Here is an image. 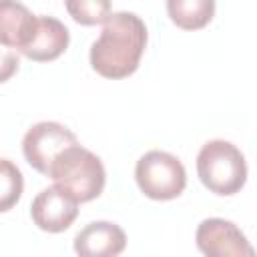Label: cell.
Here are the masks:
<instances>
[{
  "label": "cell",
  "mask_w": 257,
  "mask_h": 257,
  "mask_svg": "<svg viewBox=\"0 0 257 257\" xmlns=\"http://www.w3.org/2000/svg\"><path fill=\"white\" fill-rule=\"evenodd\" d=\"M147 26L135 12H112L90 46V66L104 78H124L139 68Z\"/></svg>",
  "instance_id": "obj_1"
},
{
  "label": "cell",
  "mask_w": 257,
  "mask_h": 257,
  "mask_svg": "<svg viewBox=\"0 0 257 257\" xmlns=\"http://www.w3.org/2000/svg\"><path fill=\"white\" fill-rule=\"evenodd\" d=\"M48 177L78 203L96 199L106 183V171L102 161L88 149L72 145L64 149L52 163Z\"/></svg>",
  "instance_id": "obj_2"
},
{
  "label": "cell",
  "mask_w": 257,
  "mask_h": 257,
  "mask_svg": "<svg viewBox=\"0 0 257 257\" xmlns=\"http://www.w3.org/2000/svg\"><path fill=\"white\" fill-rule=\"evenodd\" d=\"M197 175L215 195H235L247 181V163L243 153L229 141L213 139L197 155Z\"/></svg>",
  "instance_id": "obj_3"
},
{
  "label": "cell",
  "mask_w": 257,
  "mask_h": 257,
  "mask_svg": "<svg viewBox=\"0 0 257 257\" xmlns=\"http://www.w3.org/2000/svg\"><path fill=\"white\" fill-rule=\"evenodd\" d=\"M135 179L141 193L155 201L177 199L187 185V173L183 163L175 155L159 149L145 153L137 161Z\"/></svg>",
  "instance_id": "obj_4"
},
{
  "label": "cell",
  "mask_w": 257,
  "mask_h": 257,
  "mask_svg": "<svg viewBox=\"0 0 257 257\" xmlns=\"http://www.w3.org/2000/svg\"><path fill=\"white\" fill-rule=\"evenodd\" d=\"M78 145L76 143V135L72 131H68L66 126L52 122V120H44V122H36L32 124L24 139H22V153L26 163L48 177V171L54 163V159L68 147Z\"/></svg>",
  "instance_id": "obj_5"
},
{
  "label": "cell",
  "mask_w": 257,
  "mask_h": 257,
  "mask_svg": "<svg viewBox=\"0 0 257 257\" xmlns=\"http://www.w3.org/2000/svg\"><path fill=\"white\" fill-rule=\"evenodd\" d=\"M195 241L205 257H257L243 231L227 219H205L197 227Z\"/></svg>",
  "instance_id": "obj_6"
},
{
  "label": "cell",
  "mask_w": 257,
  "mask_h": 257,
  "mask_svg": "<svg viewBox=\"0 0 257 257\" xmlns=\"http://www.w3.org/2000/svg\"><path fill=\"white\" fill-rule=\"evenodd\" d=\"M70 40L68 28L54 16H34L26 34L22 36L16 50L34 62H48L58 58Z\"/></svg>",
  "instance_id": "obj_7"
},
{
  "label": "cell",
  "mask_w": 257,
  "mask_h": 257,
  "mask_svg": "<svg viewBox=\"0 0 257 257\" xmlns=\"http://www.w3.org/2000/svg\"><path fill=\"white\" fill-rule=\"evenodd\" d=\"M30 217L38 229L46 233H62L78 217V201L56 185L46 187L32 199Z\"/></svg>",
  "instance_id": "obj_8"
},
{
  "label": "cell",
  "mask_w": 257,
  "mask_h": 257,
  "mask_svg": "<svg viewBox=\"0 0 257 257\" xmlns=\"http://www.w3.org/2000/svg\"><path fill=\"white\" fill-rule=\"evenodd\" d=\"M126 247V233L110 221H92L74 237L78 257H118Z\"/></svg>",
  "instance_id": "obj_9"
},
{
  "label": "cell",
  "mask_w": 257,
  "mask_h": 257,
  "mask_svg": "<svg viewBox=\"0 0 257 257\" xmlns=\"http://www.w3.org/2000/svg\"><path fill=\"white\" fill-rule=\"evenodd\" d=\"M167 12L183 30H197L211 22L215 14L213 0H169Z\"/></svg>",
  "instance_id": "obj_10"
},
{
  "label": "cell",
  "mask_w": 257,
  "mask_h": 257,
  "mask_svg": "<svg viewBox=\"0 0 257 257\" xmlns=\"http://www.w3.org/2000/svg\"><path fill=\"white\" fill-rule=\"evenodd\" d=\"M34 14L18 2H4L0 6V42L8 48H16L26 34Z\"/></svg>",
  "instance_id": "obj_11"
},
{
  "label": "cell",
  "mask_w": 257,
  "mask_h": 257,
  "mask_svg": "<svg viewBox=\"0 0 257 257\" xmlns=\"http://www.w3.org/2000/svg\"><path fill=\"white\" fill-rule=\"evenodd\" d=\"M64 6L70 12V16L84 26L104 24L112 14V6L106 0H76V2H66Z\"/></svg>",
  "instance_id": "obj_12"
},
{
  "label": "cell",
  "mask_w": 257,
  "mask_h": 257,
  "mask_svg": "<svg viewBox=\"0 0 257 257\" xmlns=\"http://www.w3.org/2000/svg\"><path fill=\"white\" fill-rule=\"evenodd\" d=\"M0 211H8L22 195V173L18 171V167H14L10 163V159H2L0 161Z\"/></svg>",
  "instance_id": "obj_13"
}]
</instances>
